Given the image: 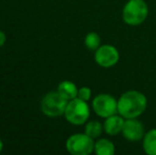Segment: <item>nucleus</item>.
<instances>
[{
	"mask_svg": "<svg viewBox=\"0 0 156 155\" xmlns=\"http://www.w3.org/2000/svg\"><path fill=\"white\" fill-rule=\"evenodd\" d=\"M115 151V145L109 139L100 138L94 143V152L97 155H114Z\"/></svg>",
	"mask_w": 156,
	"mask_h": 155,
	"instance_id": "nucleus-10",
	"label": "nucleus"
},
{
	"mask_svg": "<svg viewBox=\"0 0 156 155\" xmlns=\"http://www.w3.org/2000/svg\"><path fill=\"white\" fill-rule=\"evenodd\" d=\"M5 41H6V35H5V33H4L3 31H1L0 30V48L2 47V46L5 44Z\"/></svg>",
	"mask_w": 156,
	"mask_h": 155,
	"instance_id": "nucleus-16",
	"label": "nucleus"
},
{
	"mask_svg": "<svg viewBox=\"0 0 156 155\" xmlns=\"http://www.w3.org/2000/svg\"><path fill=\"white\" fill-rule=\"evenodd\" d=\"M149 14L148 4L144 0H127L122 11V18L129 26L141 25Z\"/></svg>",
	"mask_w": 156,
	"mask_h": 155,
	"instance_id": "nucleus-2",
	"label": "nucleus"
},
{
	"mask_svg": "<svg viewBox=\"0 0 156 155\" xmlns=\"http://www.w3.org/2000/svg\"><path fill=\"white\" fill-rule=\"evenodd\" d=\"M125 119L121 115H112V116L105 118L104 124H103V128H104V132L106 133L109 136H115L118 135L119 133L122 132V129H123Z\"/></svg>",
	"mask_w": 156,
	"mask_h": 155,
	"instance_id": "nucleus-9",
	"label": "nucleus"
},
{
	"mask_svg": "<svg viewBox=\"0 0 156 155\" xmlns=\"http://www.w3.org/2000/svg\"><path fill=\"white\" fill-rule=\"evenodd\" d=\"M148 100L138 90H127L118 99V114L124 119L138 118L147 110Z\"/></svg>",
	"mask_w": 156,
	"mask_h": 155,
	"instance_id": "nucleus-1",
	"label": "nucleus"
},
{
	"mask_svg": "<svg viewBox=\"0 0 156 155\" xmlns=\"http://www.w3.org/2000/svg\"><path fill=\"white\" fill-rule=\"evenodd\" d=\"M103 131H104L103 124L99 121H96V120H91L85 124V134H87L94 139L99 138Z\"/></svg>",
	"mask_w": 156,
	"mask_h": 155,
	"instance_id": "nucleus-13",
	"label": "nucleus"
},
{
	"mask_svg": "<svg viewBox=\"0 0 156 155\" xmlns=\"http://www.w3.org/2000/svg\"><path fill=\"white\" fill-rule=\"evenodd\" d=\"M93 110L99 117L107 118L118 113V101L109 93H100L93 100Z\"/></svg>",
	"mask_w": 156,
	"mask_h": 155,
	"instance_id": "nucleus-6",
	"label": "nucleus"
},
{
	"mask_svg": "<svg viewBox=\"0 0 156 155\" xmlns=\"http://www.w3.org/2000/svg\"><path fill=\"white\" fill-rule=\"evenodd\" d=\"M91 97V89L89 87H81L78 91V98L84 100V101H88Z\"/></svg>",
	"mask_w": 156,
	"mask_h": 155,
	"instance_id": "nucleus-15",
	"label": "nucleus"
},
{
	"mask_svg": "<svg viewBox=\"0 0 156 155\" xmlns=\"http://www.w3.org/2000/svg\"><path fill=\"white\" fill-rule=\"evenodd\" d=\"M58 91L65 99H67L69 101V100H72L78 97L79 89L76 87V85L71 81H63V82H61L58 84Z\"/></svg>",
	"mask_w": 156,
	"mask_h": 155,
	"instance_id": "nucleus-11",
	"label": "nucleus"
},
{
	"mask_svg": "<svg viewBox=\"0 0 156 155\" xmlns=\"http://www.w3.org/2000/svg\"><path fill=\"white\" fill-rule=\"evenodd\" d=\"M121 133L124 138L129 141H139L144 138L146 134L144 124L139 120H137V118L125 119Z\"/></svg>",
	"mask_w": 156,
	"mask_h": 155,
	"instance_id": "nucleus-8",
	"label": "nucleus"
},
{
	"mask_svg": "<svg viewBox=\"0 0 156 155\" xmlns=\"http://www.w3.org/2000/svg\"><path fill=\"white\" fill-rule=\"evenodd\" d=\"M89 115H90V110L87 101H84L78 97L68 101L64 113L66 120L73 125H82L86 123Z\"/></svg>",
	"mask_w": 156,
	"mask_h": 155,
	"instance_id": "nucleus-3",
	"label": "nucleus"
},
{
	"mask_svg": "<svg viewBox=\"0 0 156 155\" xmlns=\"http://www.w3.org/2000/svg\"><path fill=\"white\" fill-rule=\"evenodd\" d=\"M144 151L148 155H156V129H151L142 138Z\"/></svg>",
	"mask_w": 156,
	"mask_h": 155,
	"instance_id": "nucleus-12",
	"label": "nucleus"
},
{
	"mask_svg": "<svg viewBox=\"0 0 156 155\" xmlns=\"http://www.w3.org/2000/svg\"><path fill=\"white\" fill-rule=\"evenodd\" d=\"M66 149L72 155H89L94 152V138L87 134H73L68 137L66 141Z\"/></svg>",
	"mask_w": 156,
	"mask_h": 155,
	"instance_id": "nucleus-5",
	"label": "nucleus"
},
{
	"mask_svg": "<svg viewBox=\"0 0 156 155\" xmlns=\"http://www.w3.org/2000/svg\"><path fill=\"white\" fill-rule=\"evenodd\" d=\"M2 149H3V143H2V140H1V138H0V153H1V151H2Z\"/></svg>",
	"mask_w": 156,
	"mask_h": 155,
	"instance_id": "nucleus-17",
	"label": "nucleus"
},
{
	"mask_svg": "<svg viewBox=\"0 0 156 155\" xmlns=\"http://www.w3.org/2000/svg\"><path fill=\"white\" fill-rule=\"evenodd\" d=\"M94 61L99 66L109 68L115 66L119 61V52L117 48L112 45H102L96 50Z\"/></svg>",
	"mask_w": 156,
	"mask_h": 155,
	"instance_id": "nucleus-7",
	"label": "nucleus"
},
{
	"mask_svg": "<svg viewBox=\"0 0 156 155\" xmlns=\"http://www.w3.org/2000/svg\"><path fill=\"white\" fill-rule=\"evenodd\" d=\"M68 100L65 99L58 91H51L44 96L41 102V110L48 117H58L65 113Z\"/></svg>",
	"mask_w": 156,
	"mask_h": 155,
	"instance_id": "nucleus-4",
	"label": "nucleus"
},
{
	"mask_svg": "<svg viewBox=\"0 0 156 155\" xmlns=\"http://www.w3.org/2000/svg\"><path fill=\"white\" fill-rule=\"evenodd\" d=\"M84 44L87 49H89L90 51H96L101 46V38L98 33H96V32H90V33H88L85 36Z\"/></svg>",
	"mask_w": 156,
	"mask_h": 155,
	"instance_id": "nucleus-14",
	"label": "nucleus"
}]
</instances>
